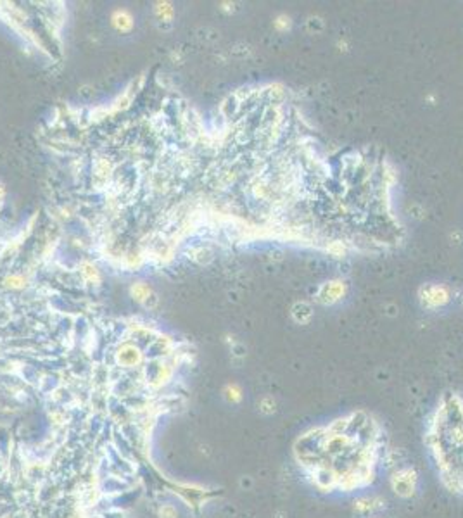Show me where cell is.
<instances>
[{
  "mask_svg": "<svg viewBox=\"0 0 463 518\" xmlns=\"http://www.w3.org/2000/svg\"><path fill=\"white\" fill-rule=\"evenodd\" d=\"M112 22H114V26L118 28V30H121V31L130 30V28H131V18L128 16V12H125V11L116 12L114 18H112Z\"/></svg>",
  "mask_w": 463,
  "mask_h": 518,
  "instance_id": "cell-2",
  "label": "cell"
},
{
  "mask_svg": "<svg viewBox=\"0 0 463 518\" xmlns=\"http://www.w3.org/2000/svg\"><path fill=\"white\" fill-rule=\"evenodd\" d=\"M415 487H417V474H415V470L411 468L401 470V472H398L392 477V489L400 496L410 497L415 492Z\"/></svg>",
  "mask_w": 463,
  "mask_h": 518,
  "instance_id": "cell-1",
  "label": "cell"
}]
</instances>
